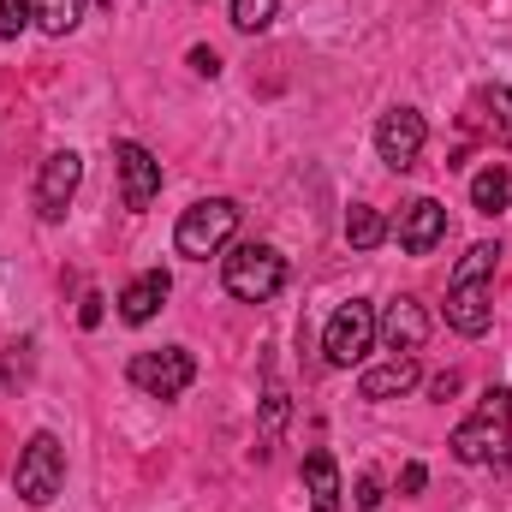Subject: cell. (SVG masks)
<instances>
[{
    "instance_id": "cell-1",
    "label": "cell",
    "mask_w": 512,
    "mask_h": 512,
    "mask_svg": "<svg viewBox=\"0 0 512 512\" xmlns=\"http://www.w3.org/2000/svg\"><path fill=\"white\" fill-rule=\"evenodd\" d=\"M507 435H512V387H489L477 399V411L453 429V459L459 465H495L507 459Z\"/></svg>"
},
{
    "instance_id": "cell-2",
    "label": "cell",
    "mask_w": 512,
    "mask_h": 512,
    "mask_svg": "<svg viewBox=\"0 0 512 512\" xmlns=\"http://www.w3.org/2000/svg\"><path fill=\"white\" fill-rule=\"evenodd\" d=\"M233 233H239V203L233 197H203V203H191L179 215L173 245H179V256H191V262H209V256H221L233 245Z\"/></svg>"
},
{
    "instance_id": "cell-3",
    "label": "cell",
    "mask_w": 512,
    "mask_h": 512,
    "mask_svg": "<svg viewBox=\"0 0 512 512\" xmlns=\"http://www.w3.org/2000/svg\"><path fill=\"white\" fill-rule=\"evenodd\" d=\"M221 280L239 304H268L280 286H286V256L274 245H233L221 256Z\"/></svg>"
},
{
    "instance_id": "cell-4",
    "label": "cell",
    "mask_w": 512,
    "mask_h": 512,
    "mask_svg": "<svg viewBox=\"0 0 512 512\" xmlns=\"http://www.w3.org/2000/svg\"><path fill=\"white\" fill-rule=\"evenodd\" d=\"M60 483H66V453H60V441H54L48 429H36V435L24 441V453H18L12 489H18L30 507H48V501L60 495Z\"/></svg>"
},
{
    "instance_id": "cell-5",
    "label": "cell",
    "mask_w": 512,
    "mask_h": 512,
    "mask_svg": "<svg viewBox=\"0 0 512 512\" xmlns=\"http://www.w3.org/2000/svg\"><path fill=\"white\" fill-rule=\"evenodd\" d=\"M322 352H328V364H334V370H352V364H364V358L376 352V310H370L364 298L340 304V310L328 316Z\"/></svg>"
},
{
    "instance_id": "cell-6",
    "label": "cell",
    "mask_w": 512,
    "mask_h": 512,
    "mask_svg": "<svg viewBox=\"0 0 512 512\" xmlns=\"http://www.w3.org/2000/svg\"><path fill=\"white\" fill-rule=\"evenodd\" d=\"M131 387H143L149 399H179L185 387L197 382V358L185 346H161V352H137L131 358Z\"/></svg>"
},
{
    "instance_id": "cell-7",
    "label": "cell",
    "mask_w": 512,
    "mask_h": 512,
    "mask_svg": "<svg viewBox=\"0 0 512 512\" xmlns=\"http://www.w3.org/2000/svg\"><path fill=\"white\" fill-rule=\"evenodd\" d=\"M423 143H429V126H423V114H417V108H387V114H382V126H376V149H382V161L393 167V173L417 167Z\"/></svg>"
},
{
    "instance_id": "cell-8",
    "label": "cell",
    "mask_w": 512,
    "mask_h": 512,
    "mask_svg": "<svg viewBox=\"0 0 512 512\" xmlns=\"http://www.w3.org/2000/svg\"><path fill=\"white\" fill-rule=\"evenodd\" d=\"M78 179H84V161H78L72 149H54V155L42 161V173H36V215H42V221H60L66 203L78 197Z\"/></svg>"
},
{
    "instance_id": "cell-9",
    "label": "cell",
    "mask_w": 512,
    "mask_h": 512,
    "mask_svg": "<svg viewBox=\"0 0 512 512\" xmlns=\"http://www.w3.org/2000/svg\"><path fill=\"white\" fill-rule=\"evenodd\" d=\"M376 340H382L393 358H417L423 340H429V310L417 298H393L382 316H376Z\"/></svg>"
},
{
    "instance_id": "cell-10",
    "label": "cell",
    "mask_w": 512,
    "mask_h": 512,
    "mask_svg": "<svg viewBox=\"0 0 512 512\" xmlns=\"http://www.w3.org/2000/svg\"><path fill=\"white\" fill-rule=\"evenodd\" d=\"M114 167H120L126 209H149V203L161 197V161H155L143 143H114Z\"/></svg>"
},
{
    "instance_id": "cell-11",
    "label": "cell",
    "mask_w": 512,
    "mask_h": 512,
    "mask_svg": "<svg viewBox=\"0 0 512 512\" xmlns=\"http://www.w3.org/2000/svg\"><path fill=\"white\" fill-rule=\"evenodd\" d=\"M393 233H399V245H405L411 256H429L441 239H447V209H441L435 197H417V203L399 209V227H393Z\"/></svg>"
},
{
    "instance_id": "cell-12",
    "label": "cell",
    "mask_w": 512,
    "mask_h": 512,
    "mask_svg": "<svg viewBox=\"0 0 512 512\" xmlns=\"http://www.w3.org/2000/svg\"><path fill=\"white\" fill-rule=\"evenodd\" d=\"M447 322H453L465 340L489 334V322H495V304H489V280H453V292H447Z\"/></svg>"
},
{
    "instance_id": "cell-13",
    "label": "cell",
    "mask_w": 512,
    "mask_h": 512,
    "mask_svg": "<svg viewBox=\"0 0 512 512\" xmlns=\"http://www.w3.org/2000/svg\"><path fill=\"white\" fill-rule=\"evenodd\" d=\"M167 292H173V280H167V268H149V274H137L126 292H120V316H126L131 328H143L161 304H167Z\"/></svg>"
},
{
    "instance_id": "cell-14",
    "label": "cell",
    "mask_w": 512,
    "mask_h": 512,
    "mask_svg": "<svg viewBox=\"0 0 512 512\" xmlns=\"http://www.w3.org/2000/svg\"><path fill=\"white\" fill-rule=\"evenodd\" d=\"M304 495H310V512H340V465H334V453H304Z\"/></svg>"
},
{
    "instance_id": "cell-15",
    "label": "cell",
    "mask_w": 512,
    "mask_h": 512,
    "mask_svg": "<svg viewBox=\"0 0 512 512\" xmlns=\"http://www.w3.org/2000/svg\"><path fill=\"white\" fill-rule=\"evenodd\" d=\"M417 358H387V364H370L364 370V382H358V393L364 399H399V393H411L417 387Z\"/></svg>"
},
{
    "instance_id": "cell-16",
    "label": "cell",
    "mask_w": 512,
    "mask_h": 512,
    "mask_svg": "<svg viewBox=\"0 0 512 512\" xmlns=\"http://www.w3.org/2000/svg\"><path fill=\"white\" fill-rule=\"evenodd\" d=\"M507 203H512V173L495 161V167H483V173L471 179V209H477V215H501Z\"/></svg>"
},
{
    "instance_id": "cell-17",
    "label": "cell",
    "mask_w": 512,
    "mask_h": 512,
    "mask_svg": "<svg viewBox=\"0 0 512 512\" xmlns=\"http://www.w3.org/2000/svg\"><path fill=\"white\" fill-rule=\"evenodd\" d=\"M382 239H387L382 209H370V203H352V209H346V245H352V251H376Z\"/></svg>"
},
{
    "instance_id": "cell-18",
    "label": "cell",
    "mask_w": 512,
    "mask_h": 512,
    "mask_svg": "<svg viewBox=\"0 0 512 512\" xmlns=\"http://www.w3.org/2000/svg\"><path fill=\"white\" fill-rule=\"evenodd\" d=\"M477 108L489 114V126L501 143H512V90L507 84H489V90H477Z\"/></svg>"
},
{
    "instance_id": "cell-19",
    "label": "cell",
    "mask_w": 512,
    "mask_h": 512,
    "mask_svg": "<svg viewBox=\"0 0 512 512\" xmlns=\"http://www.w3.org/2000/svg\"><path fill=\"white\" fill-rule=\"evenodd\" d=\"M78 18H84V0H36V24H42L48 36L78 30Z\"/></svg>"
},
{
    "instance_id": "cell-20",
    "label": "cell",
    "mask_w": 512,
    "mask_h": 512,
    "mask_svg": "<svg viewBox=\"0 0 512 512\" xmlns=\"http://www.w3.org/2000/svg\"><path fill=\"white\" fill-rule=\"evenodd\" d=\"M495 262H501V245H471V251L459 256L453 280H489V274H495Z\"/></svg>"
},
{
    "instance_id": "cell-21",
    "label": "cell",
    "mask_w": 512,
    "mask_h": 512,
    "mask_svg": "<svg viewBox=\"0 0 512 512\" xmlns=\"http://www.w3.org/2000/svg\"><path fill=\"white\" fill-rule=\"evenodd\" d=\"M274 12H280V0H233V24L256 36V30H268L274 24Z\"/></svg>"
},
{
    "instance_id": "cell-22",
    "label": "cell",
    "mask_w": 512,
    "mask_h": 512,
    "mask_svg": "<svg viewBox=\"0 0 512 512\" xmlns=\"http://www.w3.org/2000/svg\"><path fill=\"white\" fill-rule=\"evenodd\" d=\"M30 24H36V0H0V42L24 36Z\"/></svg>"
},
{
    "instance_id": "cell-23",
    "label": "cell",
    "mask_w": 512,
    "mask_h": 512,
    "mask_svg": "<svg viewBox=\"0 0 512 512\" xmlns=\"http://www.w3.org/2000/svg\"><path fill=\"white\" fill-rule=\"evenodd\" d=\"M280 423H286V393H280V387H268V399H262V435L274 441V435H280Z\"/></svg>"
},
{
    "instance_id": "cell-24",
    "label": "cell",
    "mask_w": 512,
    "mask_h": 512,
    "mask_svg": "<svg viewBox=\"0 0 512 512\" xmlns=\"http://www.w3.org/2000/svg\"><path fill=\"white\" fill-rule=\"evenodd\" d=\"M352 501H358V512H376V507H382V477H376V471H364Z\"/></svg>"
},
{
    "instance_id": "cell-25",
    "label": "cell",
    "mask_w": 512,
    "mask_h": 512,
    "mask_svg": "<svg viewBox=\"0 0 512 512\" xmlns=\"http://www.w3.org/2000/svg\"><path fill=\"white\" fill-rule=\"evenodd\" d=\"M191 72H197V78H215V72H221V54H215V48H191Z\"/></svg>"
},
{
    "instance_id": "cell-26",
    "label": "cell",
    "mask_w": 512,
    "mask_h": 512,
    "mask_svg": "<svg viewBox=\"0 0 512 512\" xmlns=\"http://www.w3.org/2000/svg\"><path fill=\"white\" fill-rule=\"evenodd\" d=\"M102 304H108L102 292H84V304H78V322H84V328H102Z\"/></svg>"
},
{
    "instance_id": "cell-27",
    "label": "cell",
    "mask_w": 512,
    "mask_h": 512,
    "mask_svg": "<svg viewBox=\"0 0 512 512\" xmlns=\"http://www.w3.org/2000/svg\"><path fill=\"white\" fill-rule=\"evenodd\" d=\"M423 483H429V471H423V465L411 459V465L399 471V495H423Z\"/></svg>"
},
{
    "instance_id": "cell-28",
    "label": "cell",
    "mask_w": 512,
    "mask_h": 512,
    "mask_svg": "<svg viewBox=\"0 0 512 512\" xmlns=\"http://www.w3.org/2000/svg\"><path fill=\"white\" fill-rule=\"evenodd\" d=\"M453 393H459V370H447V376L429 382V399H453Z\"/></svg>"
}]
</instances>
